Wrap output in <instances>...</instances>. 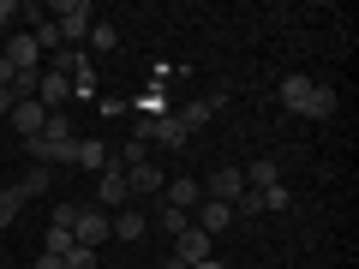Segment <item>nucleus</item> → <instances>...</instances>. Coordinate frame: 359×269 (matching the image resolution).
<instances>
[{
	"label": "nucleus",
	"mask_w": 359,
	"mask_h": 269,
	"mask_svg": "<svg viewBox=\"0 0 359 269\" xmlns=\"http://www.w3.org/2000/svg\"><path fill=\"white\" fill-rule=\"evenodd\" d=\"M0 30H18V6L13 0H0Z\"/></svg>",
	"instance_id": "27"
},
{
	"label": "nucleus",
	"mask_w": 359,
	"mask_h": 269,
	"mask_svg": "<svg viewBox=\"0 0 359 269\" xmlns=\"http://www.w3.org/2000/svg\"><path fill=\"white\" fill-rule=\"evenodd\" d=\"M0 60H6V66H13V78L18 72H42V48H36V42H30V30H6V48H0Z\"/></svg>",
	"instance_id": "3"
},
{
	"label": "nucleus",
	"mask_w": 359,
	"mask_h": 269,
	"mask_svg": "<svg viewBox=\"0 0 359 269\" xmlns=\"http://www.w3.org/2000/svg\"><path fill=\"white\" fill-rule=\"evenodd\" d=\"M66 269H96V251H84V245H72V251H66Z\"/></svg>",
	"instance_id": "26"
},
{
	"label": "nucleus",
	"mask_w": 359,
	"mask_h": 269,
	"mask_svg": "<svg viewBox=\"0 0 359 269\" xmlns=\"http://www.w3.org/2000/svg\"><path fill=\"white\" fill-rule=\"evenodd\" d=\"M222 102H228V96H222V90H216V96H210V102H192V108H180V120H186V132H198V126H204V120L216 114Z\"/></svg>",
	"instance_id": "17"
},
{
	"label": "nucleus",
	"mask_w": 359,
	"mask_h": 269,
	"mask_svg": "<svg viewBox=\"0 0 359 269\" xmlns=\"http://www.w3.org/2000/svg\"><path fill=\"white\" fill-rule=\"evenodd\" d=\"M287 204H294V192H287V186H269V192H264V209H287Z\"/></svg>",
	"instance_id": "25"
},
{
	"label": "nucleus",
	"mask_w": 359,
	"mask_h": 269,
	"mask_svg": "<svg viewBox=\"0 0 359 269\" xmlns=\"http://www.w3.org/2000/svg\"><path fill=\"white\" fill-rule=\"evenodd\" d=\"M282 102L294 108V114H306V102H311V78L306 72H287L282 78Z\"/></svg>",
	"instance_id": "15"
},
{
	"label": "nucleus",
	"mask_w": 359,
	"mask_h": 269,
	"mask_svg": "<svg viewBox=\"0 0 359 269\" xmlns=\"http://www.w3.org/2000/svg\"><path fill=\"white\" fill-rule=\"evenodd\" d=\"M30 269H66V257H54V251H42L36 263H30Z\"/></svg>",
	"instance_id": "28"
},
{
	"label": "nucleus",
	"mask_w": 359,
	"mask_h": 269,
	"mask_svg": "<svg viewBox=\"0 0 359 269\" xmlns=\"http://www.w3.org/2000/svg\"><path fill=\"white\" fill-rule=\"evenodd\" d=\"M162 186H168V179H162V167H156V162H138V167H126V192H132V198H156Z\"/></svg>",
	"instance_id": "8"
},
{
	"label": "nucleus",
	"mask_w": 359,
	"mask_h": 269,
	"mask_svg": "<svg viewBox=\"0 0 359 269\" xmlns=\"http://www.w3.org/2000/svg\"><path fill=\"white\" fill-rule=\"evenodd\" d=\"M96 204H102V209H126V204H132V192H126V167H120V162H108L102 174H96Z\"/></svg>",
	"instance_id": "5"
},
{
	"label": "nucleus",
	"mask_w": 359,
	"mask_h": 269,
	"mask_svg": "<svg viewBox=\"0 0 359 269\" xmlns=\"http://www.w3.org/2000/svg\"><path fill=\"white\" fill-rule=\"evenodd\" d=\"M144 228H150V216H144V209H120V216L108 221V233H114V240H144Z\"/></svg>",
	"instance_id": "14"
},
{
	"label": "nucleus",
	"mask_w": 359,
	"mask_h": 269,
	"mask_svg": "<svg viewBox=\"0 0 359 269\" xmlns=\"http://www.w3.org/2000/svg\"><path fill=\"white\" fill-rule=\"evenodd\" d=\"M102 240H108V209H84V204H78L72 245H84V251H102Z\"/></svg>",
	"instance_id": "4"
},
{
	"label": "nucleus",
	"mask_w": 359,
	"mask_h": 269,
	"mask_svg": "<svg viewBox=\"0 0 359 269\" xmlns=\"http://www.w3.org/2000/svg\"><path fill=\"white\" fill-rule=\"evenodd\" d=\"M162 204H168V209H186V216H192V209L204 204V186L180 174V179H168V186H162Z\"/></svg>",
	"instance_id": "6"
},
{
	"label": "nucleus",
	"mask_w": 359,
	"mask_h": 269,
	"mask_svg": "<svg viewBox=\"0 0 359 269\" xmlns=\"http://www.w3.org/2000/svg\"><path fill=\"white\" fill-rule=\"evenodd\" d=\"M120 167H138V162H150V144H138V138H126V150L114 156Z\"/></svg>",
	"instance_id": "24"
},
{
	"label": "nucleus",
	"mask_w": 359,
	"mask_h": 269,
	"mask_svg": "<svg viewBox=\"0 0 359 269\" xmlns=\"http://www.w3.org/2000/svg\"><path fill=\"white\" fill-rule=\"evenodd\" d=\"M18 209H25L18 186H0V228H18Z\"/></svg>",
	"instance_id": "20"
},
{
	"label": "nucleus",
	"mask_w": 359,
	"mask_h": 269,
	"mask_svg": "<svg viewBox=\"0 0 359 269\" xmlns=\"http://www.w3.org/2000/svg\"><path fill=\"white\" fill-rule=\"evenodd\" d=\"M162 269H192V263H180V257H162Z\"/></svg>",
	"instance_id": "31"
},
{
	"label": "nucleus",
	"mask_w": 359,
	"mask_h": 269,
	"mask_svg": "<svg viewBox=\"0 0 359 269\" xmlns=\"http://www.w3.org/2000/svg\"><path fill=\"white\" fill-rule=\"evenodd\" d=\"M156 221H162V233H186V228H192V216H186V209H156Z\"/></svg>",
	"instance_id": "22"
},
{
	"label": "nucleus",
	"mask_w": 359,
	"mask_h": 269,
	"mask_svg": "<svg viewBox=\"0 0 359 269\" xmlns=\"http://www.w3.org/2000/svg\"><path fill=\"white\" fill-rule=\"evenodd\" d=\"M233 216H264V192H252V186H245V192L233 198Z\"/></svg>",
	"instance_id": "23"
},
{
	"label": "nucleus",
	"mask_w": 359,
	"mask_h": 269,
	"mask_svg": "<svg viewBox=\"0 0 359 269\" xmlns=\"http://www.w3.org/2000/svg\"><path fill=\"white\" fill-rule=\"evenodd\" d=\"M108 162H114V156H108V144H102V138H78V144H72V167H90V174H102Z\"/></svg>",
	"instance_id": "10"
},
{
	"label": "nucleus",
	"mask_w": 359,
	"mask_h": 269,
	"mask_svg": "<svg viewBox=\"0 0 359 269\" xmlns=\"http://www.w3.org/2000/svg\"><path fill=\"white\" fill-rule=\"evenodd\" d=\"M48 186H54V167H36V162H30L25 179H18V198H42Z\"/></svg>",
	"instance_id": "16"
},
{
	"label": "nucleus",
	"mask_w": 359,
	"mask_h": 269,
	"mask_svg": "<svg viewBox=\"0 0 359 269\" xmlns=\"http://www.w3.org/2000/svg\"><path fill=\"white\" fill-rule=\"evenodd\" d=\"M192 269H228V263H222V257H204V263H192Z\"/></svg>",
	"instance_id": "30"
},
{
	"label": "nucleus",
	"mask_w": 359,
	"mask_h": 269,
	"mask_svg": "<svg viewBox=\"0 0 359 269\" xmlns=\"http://www.w3.org/2000/svg\"><path fill=\"white\" fill-rule=\"evenodd\" d=\"M174 257H180V263H204V257H210V233H204V228L174 233Z\"/></svg>",
	"instance_id": "11"
},
{
	"label": "nucleus",
	"mask_w": 359,
	"mask_h": 269,
	"mask_svg": "<svg viewBox=\"0 0 359 269\" xmlns=\"http://www.w3.org/2000/svg\"><path fill=\"white\" fill-rule=\"evenodd\" d=\"M42 126H48V108H42L36 96H25V102H13V132H18V138H36Z\"/></svg>",
	"instance_id": "7"
},
{
	"label": "nucleus",
	"mask_w": 359,
	"mask_h": 269,
	"mask_svg": "<svg viewBox=\"0 0 359 269\" xmlns=\"http://www.w3.org/2000/svg\"><path fill=\"white\" fill-rule=\"evenodd\" d=\"M192 228H204L210 240H216V233H228V228H233V209H228V204H216V198H204V209L192 216Z\"/></svg>",
	"instance_id": "12"
},
{
	"label": "nucleus",
	"mask_w": 359,
	"mask_h": 269,
	"mask_svg": "<svg viewBox=\"0 0 359 269\" xmlns=\"http://www.w3.org/2000/svg\"><path fill=\"white\" fill-rule=\"evenodd\" d=\"M84 42H90V48H102V54H108V48H114V42H120V30H114V25H102V18H96V25H90V36H84Z\"/></svg>",
	"instance_id": "21"
},
{
	"label": "nucleus",
	"mask_w": 359,
	"mask_h": 269,
	"mask_svg": "<svg viewBox=\"0 0 359 269\" xmlns=\"http://www.w3.org/2000/svg\"><path fill=\"white\" fill-rule=\"evenodd\" d=\"M335 114V90L330 84H311V102H306V120H330Z\"/></svg>",
	"instance_id": "18"
},
{
	"label": "nucleus",
	"mask_w": 359,
	"mask_h": 269,
	"mask_svg": "<svg viewBox=\"0 0 359 269\" xmlns=\"http://www.w3.org/2000/svg\"><path fill=\"white\" fill-rule=\"evenodd\" d=\"M245 174V186H252V192H269V186H282V162H276V156H257L252 167H240Z\"/></svg>",
	"instance_id": "13"
},
{
	"label": "nucleus",
	"mask_w": 359,
	"mask_h": 269,
	"mask_svg": "<svg viewBox=\"0 0 359 269\" xmlns=\"http://www.w3.org/2000/svg\"><path fill=\"white\" fill-rule=\"evenodd\" d=\"M48 18H54V30H60L66 48H78V42L90 36V25H96V6H90V0H54Z\"/></svg>",
	"instance_id": "2"
},
{
	"label": "nucleus",
	"mask_w": 359,
	"mask_h": 269,
	"mask_svg": "<svg viewBox=\"0 0 359 269\" xmlns=\"http://www.w3.org/2000/svg\"><path fill=\"white\" fill-rule=\"evenodd\" d=\"M54 72H66V78H84V72H90V54H84V48H60Z\"/></svg>",
	"instance_id": "19"
},
{
	"label": "nucleus",
	"mask_w": 359,
	"mask_h": 269,
	"mask_svg": "<svg viewBox=\"0 0 359 269\" xmlns=\"http://www.w3.org/2000/svg\"><path fill=\"white\" fill-rule=\"evenodd\" d=\"M245 192V174L240 167H216V174H210V198H216V204H228L233 209V198Z\"/></svg>",
	"instance_id": "9"
},
{
	"label": "nucleus",
	"mask_w": 359,
	"mask_h": 269,
	"mask_svg": "<svg viewBox=\"0 0 359 269\" xmlns=\"http://www.w3.org/2000/svg\"><path fill=\"white\" fill-rule=\"evenodd\" d=\"M72 144H78V132H72V114H48V126L36 132V138H25V156L36 167H54V162H72Z\"/></svg>",
	"instance_id": "1"
},
{
	"label": "nucleus",
	"mask_w": 359,
	"mask_h": 269,
	"mask_svg": "<svg viewBox=\"0 0 359 269\" xmlns=\"http://www.w3.org/2000/svg\"><path fill=\"white\" fill-rule=\"evenodd\" d=\"M0 114H13V90L0 84Z\"/></svg>",
	"instance_id": "29"
}]
</instances>
